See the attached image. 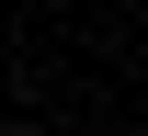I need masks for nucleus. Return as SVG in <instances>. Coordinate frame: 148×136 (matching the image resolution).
Wrapping results in <instances>:
<instances>
[{
    "label": "nucleus",
    "instance_id": "1",
    "mask_svg": "<svg viewBox=\"0 0 148 136\" xmlns=\"http://www.w3.org/2000/svg\"><path fill=\"white\" fill-rule=\"evenodd\" d=\"M125 136H148V125H125Z\"/></svg>",
    "mask_w": 148,
    "mask_h": 136
}]
</instances>
